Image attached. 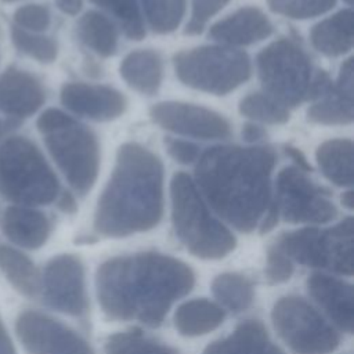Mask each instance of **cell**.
<instances>
[{
  "mask_svg": "<svg viewBox=\"0 0 354 354\" xmlns=\"http://www.w3.org/2000/svg\"><path fill=\"white\" fill-rule=\"evenodd\" d=\"M194 282V272L184 261L153 252L112 257L95 275L97 297L106 315L148 326L160 325Z\"/></svg>",
  "mask_w": 354,
  "mask_h": 354,
  "instance_id": "6da1fadb",
  "label": "cell"
},
{
  "mask_svg": "<svg viewBox=\"0 0 354 354\" xmlns=\"http://www.w3.org/2000/svg\"><path fill=\"white\" fill-rule=\"evenodd\" d=\"M277 152L271 145H214L195 167V184L205 202L242 232L253 231L268 210Z\"/></svg>",
  "mask_w": 354,
  "mask_h": 354,
  "instance_id": "7a4b0ae2",
  "label": "cell"
},
{
  "mask_svg": "<svg viewBox=\"0 0 354 354\" xmlns=\"http://www.w3.org/2000/svg\"><path fill=\"white\" fill-rule=\"evenodd\" d=\"M163 165L138 142L119 147L112 174L95 207L94 228L120 238L159 224L163 216Z\"/></svg>",
  "mask_w": 354,
  "mask_h": 354,
  "instance_id": "3957f363",
  "label": "cell"
},
{
  "mask_svg": "<svg viewBox=\"0 0 354 354\" xmlns=\"http://www.w3.org/2000/svg\"><path fill=\"white\" fill-rule=\"evenodd\" d=\"M171 220L181 243L196 257L221 259L236 246L234 234L212 213L195 181L177 171L170 183Z\"/></svg>",
  "mask_w": 354,
  "mask_h": 354,
  "instance_id": "277c9868",
  "label": "cell"
},
{
  "mask_svg": "<svg viewBox=\"0 0 354 354\" xmlns=\"http://www.w3.org/2000/svg\"><path fill=\"white\" fill-rule=\"evenodd\" d=\"M0 194L19 206L47 205L59 195L58 180L37 147L25 137L0 145Z\"/></svg>",
  "mask_w": 354,
  "mask_h": 354,
  "instance_id": "5b68a950",
  "label": "cell"
},
{
  "mask_svg": "<svg viewBox=\"0 0 354 354\" xmlns=\"http://www.w3.org/2000/svg\"><path fill=\"white\" fill-rule=\"evenodd\" d=\"M178 80L195 90L225 95L245 83L252 73L245 51L230 46H201L173 57Z\"/></svg>",
  "mask_w": 354,
  "mask_h": 354,
  "instance_id": "8992f818",
  "label": "cell"
},
{
  "mask_svg": "<svg viewBox=\"0 0 354 354\" xmlns=\"http://www.w3.org/2000/svg\"><path fill=\"white\" fill-rule=\"evenodd\" d=\"M263 93L283 105L295 108L308 100L314 71L304 50L282 37L264 47L256 58Z\"/></svg>",
  "mask_w": 354,
  "mask_h": 354,
  "instance_id": "52a82bcc",
  "label": "cell"
},
{
  "mask_svg": "<svg viewBox=\"0 0 354 354\" xmlns=\"http://www.w3.org/2000/svg\"><path fill=\"white\" fill-rule=\"evenodd\" d=\"M353 217L329 228L306 227L282 234L275 246L290 260L344 275L353 274Z\"/></svg>",
  "mask_w": 354,
  "mask_h": 354,
  "instance_id": "ba28073f",
  "label": "cell"
},
{
  "mask_svg": "<svg viewBox=\"0 0 354 354\" xmlns=\"http://www.w3.org/2000/svg\"><path fill=\"white\" fill-rule=\"evenodd\" d=\"M41 134L69 185L86 195L97 180L100 166V145L94 131L69 116L62 124Z\"/></svg>",
  "mask_w": 354,
  "mask_h": 354,
  "instance_id": "9c48e42d",
  "label": "cell"
},
{
  "mask_svg": "<svg viewBox=\"0 0 354 354\" xmlns=\"http://www.w3.org/2000/svg\"><path fill=\"white\" fill-rule=\"evenodd\" d=\"M271 318L278 335L296 354H328L339 346L336 329L303 297L279 299Z\"/></svg>",
  "mask_w": 354,
  "mask_h": 354,
  "instance_id": "30bf717a",
  "label": "cell"
},
{
  "mask_svg": "<svg viewBox=\"0 0 354 354\" xmlns=\"http://www.w3.org/2000/svg\"><path fill=\"white\" fill-rule=\"evenodd\" d=\"M306 173L296 166H286L278 173L272 198L278 214L295 224H324L333 220L337 210L329 191L311 181Z\"/></svg>",
  "mask_w": 354,
  "mask_h": 354,
  "instance_id": "8fae6325",
  "label": "cell"
},
{
  "mask_svg": "<svg viewBox=\"0 0 354 354\" xmlns=\"http://www.w3.org/2000/svg\"><path fill=\"white\" fill-rule=\"evenodd\" d=\"M15 333L28 354H94L80 335L36 310H25L17 317Z\"/></svg>",
  "mask_w": 354,
  "mask_h": 354,
  "instance_id": "7c38bea8",
  "label": "cell"
},
{
  "mask_svg": "<svg viewBox=\"0 0 354 354\" xmlns=\"http://www.w3.org/2000/svg\"><path fill=\"white\" fill-rule=\"evenodd\" d=\"M39 295L48 307L57 311L69 315L86 313L88 301L80 259L69 253L50 259L41 272Z\"/></svg>",
  "mask_w": 354,
  "mask_h": 354,
  "instance_id": "4fadbf2b",
  "label": "cell"
},
{
  "mask_svg": "<svg viewBox=\"0 0 354 354\" xmlns=\"http://www.w3.org/2000/svg\"><path fill=\"white\" fill-rule=\"evenodd\" d=\"M149 116L162 129L180 136L202 140H224L231 136V124L223 115L195 104L162 101L151 106Z\"/></svg>",
  "mask_w": 354,
  "mask_h": 354,
  "instance_id": "5bb4252c",
  "label": "cell"
},
{
  "mask_svg": "<svg viewBox=\"0 0 354 354\" xmlns=\"http://www.w3.org/2000/svg\"><path fill=\"white\" fill-rule=\"evenodd\" d=\"M61 102L73 113L97 122L118 119L127 108L126 97L116 88L82 82L64 84Z\"/></svg>",
  "mask_w": 354,
  "mask_h": 354,
  "instance_id": "9a60e30c",
  "label": "cell"
},
{
  "mask_svg": "<svg viewBox=\"0 0 354 354\" xmlns=\"http://www.w3.org/2000/svg\"><path fill=\"white\" fill-rule=\"evenodd\" d=\"M353 58H347L337 80L307 109V119L318 124H350L354 119Z\"/></svg>",
  "mask_w": 354,
  "mask_h": 354,
  "instance_id": "2e32d148",
  "label": "cell"
},
{
  "mask_svg": "<svg viewBox=\"0 0 354 354\" xmlns=\"http://www.w3.org/2000/svg\"><path fill=\"white\" fill-rule=\"evenodd\" d=\"M274 28L268 17L257 7H242L217 21L209 29V36L224 46H249L267 39Z\"/></svg>",
  "mask_w": 354,
  "mask_h": 354,
  "instance_id": "e0dca14e",
  "label": "cell"
},
{
  "mask_svg": "<svg viewBox=\"0 0 354 354\" xmlns=\"http://www.w3.org/2000/svg\"><path fill=\"white\" fill-rule=\"evenodd\" d=\"M307 289L318 306L343 330L351 333L354 324L353 286L326 274H313L307 279Z\"/></svg>",
  "mask_w": 354,
  "mask_h": 354,
  "instance_id": "ac0fdd59",
  "label": "cell"
},
{
  "mask_svg": "<svg viewBox=\"0 0 354 354\" xmlns=\"http://www.w3.org/2000/svg\"><path fill=\"white\" fill-rule=\"evenodd\" d=\"M44 98L41 83L29 72L8 68L0 75V112L12 118L30 116Z\"/></svg>",
  "mask_w": 354,
  "mask_h": 354,
  "instance_id": "d6986e66",
  "label": "cell"
},
{
  "mask_svg": "<svg viewBox=\"0 0 354 354\" xmlns=\"http://www.w3.org/2000/svg\"><path fill=\"white\" fill-rule=\"evenodd\" d=\"M0 228L11 243L22 249L41 248L51 231L50 220L44 213L30 206L19 205L4 210L0 218Z\"/></svg>",
  "mask_w": 354,
  "mask_h": 354,
  "instance_id": "ffe728a7",
  "label": "cell"
},
{
  "mask_svg": "<svg viewBox=\"0 0 354 354\" xmlns=\"http://www.w3.org/2000/svg\"><path fill=\"white\" fill-rule=\"evenodd\" d=\"M119 73L133 90L144 95H153L162 84L163 59L155 50H134L120 62Z\"/></svg>",
  "mask_w": 354,
  "mask_h": 354,
  "instance_id": "44dd1931",
  "label": "cell"
},
{
  "mask_svg": "<svg viewBox=\"0 0 354 354\" xmlns=\"http://www.w3.org/2000/svg\"><path fill=\"white\" fill-rule=\"evenodd\" d=\"M203 354H283L270 340L264 325L248 319L236 326L232 335L209 344Z\"/></svg>",
  "mask_w": 354,
  "mask_h": 354,
  "instance_id": "7402d4cb",
  "label": "cell"
},
{
  "mask_svg": "<svg viewBox=\"0 0 354 354\" xmlns=\"http://www.w3.org/2000/svg\"><path fill=\"white\" fill-rule=\"evenodd\" d=\"M313 47L326 57H339L353 48V11L344 8L315 24L310 32Z\"/></svg>",
  "mask_w": 354,
  "mask_h": 354,
  "instance_id": "603a6c76",
  "label": "cell"
},
{
  "mask_svg": "<svg viewBox=\"0 0 354 354\" xmlns=\"http://www.w3.org/2000/svg\"><path fill=\"white\" fill-rule=\"evenodd\" d=\"M0 270L18 293L26 297L40 293L41 274L33 260L18 248L0 243Z\"/></svg>",
  "mask_w": 354,
  "mask_h": 354,
  "instance_id": "cb8c5ba5",
  "label": "cell"
},
{
  "mask_svg": "<svg viewBox=\"0 0 354 354\" xmlns=\"http://www.w3.org/2000/svg\"><path fill=\"white\" fill-rule=\"evenodd\" d=\"M223 307L207 299H194L178 306L174 326L184 336H201L218 328L224 321Z\"/></svg>",
  "mask_w": 354,
  "mask_h": 354,
  "instance_id": "d4e9b609",
  "label": "cell"
},
{
  "mask_svg": "<svg viewBox=\"0 0 354 354\" xmlns=\"http://www.w3.org/2000/svg\"><path fill=\"white\" fill-rule=\"evenodd\" d=\"M321 173L337 187L353 185V141L350 138H332L324 141L315 152Z\"/></svg>",
  "mask_w": 354,
  "mask_h": 354,
  "instance_id": "484cf974",
  "label": "cell"
},
{
  "mask_svg": "<svg viewBox=\"0 0 354 354\" xmlns=\"http://www.w3.org/2000/svg\"><path fill=\"white\" fill-rule=\"evenodd\" d=\"M79 39L100 57H111L118 48V32L112 21L98 11H87L77 21Z\"/></svg>",
  "mask_w": 354,
  "mask_h": 354,
  "instance_id": "4316f807",
  "label": "cell"
},
{
  "mask_svg": "<svg viewBox=\"0 0 354 354\" xmlns=\"http://www.w3.org/2000/svg\"><path fill=\"white\" fill-rule=\"evenodd\" d=\"M212 292L224 307L235 313L246 310L254 297L252 282L236 272L217 275L212 282Z\"/></svg>",
  "mask_w": 354,
  "mask_h": 354,
  "instance_id": "83f0119b",
  "label": "cell"
},
{
  "mask_svg": "<svg viewBox=\"0 0 354 354\" xmlns=\"http://www.w3.org/2000/svg\"><path fill=\"white\" fill-rule=\"evenodd\" d=\"M147 21L155 33L174 32L187 10V0H141Z\"/></svg>",
  "mask_w": 354,
  "mask_h": 354,
  "instance_id": "f1b7e54d",
  "label": "cell"
},
{
  "mask_svg": "<svg viewBox=\"0 0 354 354\" xmlns=\"http://www.w3.org/2000/svg\"><path fill=\"white\" fill-rule=\"evenodd\" d=\"M241 115L261 123L283 124L289 120V109L266 93H252L239 101Z\"/></svg>",
  "mask_w": 354,
  "mask_h": 354,
  "instance_id": "f546056e",
  "label": "cell"
},
{
  "mask_svg": "<svg viewBox=\"0 0 354 354\" xmlns=\"http://www.w3.org/2000/svg\"><path fill=\"white\" fill-rule=\"evenodd\" d=\"M94 4L111 14L119 24L124 36L130 40H141L145 26L137 0H91Z\"/></svg>",
  "mask_w": 354,
  "mask_h": 354,
  "instance_id": "4dcf8cb0",
  "label": "cell"
},
{
  "mask_svg": "<svg viewBox=\"0 0 354 354\" xmlns=\"http://www.w3.org/2000/svg\"><path fill=\"white\" fill-rule=\"evenodd\" d=\"M105 354H176L170 348L144 337L141 333L122 332L112 335L105 344Z\"/></svg>",
  "mask_w": 354,
  "mask_h": 354,
  "instance_id": "1f68e13d",
  "label": "cell"
},
{
  "mask_svg": "<svg viewBox=\"0 0 354 354\" xmlns=\"http://www.w3.org/2000/svg\"><path fill=\"white\" fill-rule=\"evenodd\" d=\"M11 39L14 46L21 53L40 62H53L57 58L58 47L51 37L36 35L18 26H12Z\"/></svg>",
  "mask_w": 354,
  "mask_h": 354,
  "instance_id": "d6a6232c",
  "label": "cell"
},
{
  "mask_svg": "<svg viewBox=\"0 0 354 354\" xmlns=\"http://www.w3.org/2000/svg\"><path fill=\"white\" fill-rule=\"evenodd\" d=\"M337 0H267L268 8L292 19H308L319 17L336 4Z\"/></svg>",
  "mask_w": 354,
  "mask_h": 354,
  "instance_id": "836d02e7",
  "label": "cell"
},
{
  "mask_svg": "<svg viewBox=\"0 0 354 354\" xmlns=\"http://www.w3.org/2000/svg\"><path fill=\"white\" fill-rule=\"evenodd\" d=\"M14 21L18 28L29 32H41L50 25V11L40 4H26L14 12Z\"/></svg>",
  "mask_w": 354,
  "mask_h": 354,
  "instance_id": "e575fe53",
  "label": "cell"
},
{
  "mask_svg": "<svg viewBox=\"0 0 354 354\" xmlns=\"http://www.w3.org/2000/svg\"><path fill=\"white\" fill-rule=\"evenodd\" d=\"M230 0H192L191 19L185 26V35H198L206 22L216 15Z\"/></svg>",
  "mask_w": 354,
  "mask_h": 354,
  "instance_id": "d590c367",
  "label": "cell"
},
{
  "mask_svg": "<svg viewBox=\"0 0 354 354\" xmlns=\"http://www.w3.org/2000/svg\"><path fill=\"white\" fill-rule=\"evenodd\" d=\"M264 272H266V278L270 283L285 282L293 274L292 260L274 245L268 249L267 264H266Z\"/></svg>",
  "mask_w": 354,
  "mask_h": 354,
  "instance_id": "8d00e7d4",
  "label": "cell"
},
{
  "mask_svg": "<svg viewBox=\"0 0 354 354\" xmlns=\"http://www.w3.org/2000/svg\"><path fill=\"white\" fill-rule=\"evenodd\" d=\"M165 145H166L169 155L174 160H177L178 163H183V165H188V163L198 160V158L201 155L199 148L189 141L167 137L165 140Z\"/></svg>",
  "mask_w": 354,
  "mask_h": 354,
  "instance_id": "74e56055",
  "label": "cell"
},
{
  "mask_svg": "<svg viewBox=\"0 0 354 354\" xmlns=\"http://www.w3.org/2000/svg\"><path fill=\"white\" fill-rule=\"evenodd\" d=\"M267 136L266 130L254 123H246L243 124L242 129V137L245 141L248 142H254V141H260L261 138H264Z\"/></svg>",
  "mask_w": 354,
  "mask_h": 354,
  "instance_id": "f35d334b",
  "label": "cell"
},
{
  "mask_svg": "<svg viewBox=\"0 0 354 354\" xmlns=\"http://www.w3.org/2000/svg\"><path fill=\"white\" fill-rule=\"evenodd\" d=\"M0 354H17L14 342L0 317Z\"/></svg>",
  "mask_w": 354,
  "mask_h": 354,
  "instance_id": "ab89813d",
  "label": "cell"
},
{
  "mask_svg": "<svg viewBox=\"0 0 354 354\" xmlns=\"http://www.w3.org/2000/svg\"><path fill=\"white\" fill-rule=\"evenodd\" d=\"M285 153H286L290 159H293V162L296 163V167H299V169H301V170H304V171H311V166H310V163L307 162V159H306V156L303 155L301 151H299L297 148H295V147H292V145H286V147H285Z\"/></svg>",
  "mask_w": 354,
  "mask_h": 354,
  "instance_id": "60d3db41",
  "label": "cell"
},
{
  "mask_svg": "<svg viewBox=\"0 0 354 354\" xmlns=\"http://www.w3.org/2000/svg\"><path fill=\"white\" fill-rule=\"evenodd\" d=\"M57 198H58V207L64 213H69L71 214V213H75L77 210V203H76L75 198L72 196V194L62 192Z\"/></svg>",
  "mask_w": 354,
  "mask_h": 354,
  "instance_id": "b9f144b4",
  "label": "cell"
},
{
  "mask_svg": "<svg viewBox=\"0 0 354 354\" xmlns=\"http://www.w3.org/2000/svg\"><path fill=\"white\" fill-rule=\"evenodd\" d=\"M55 6L68 15H76L83 6V0H55Z\"/></svg>",
  "mask_w": 354,
  "mask_h": 354,
  "instance_id": "7bdbcfd3",
  "label": "cell"
},
{
  "mask_svg": "<svg viewBox=\"0 0 354 354\" xmlns=\"http://www.w3.org/2000/svg\"><path fill=\"white\" fill-rule=\"evenodd\" d=\"M342 203H343L347 209H353V206H354V195H353V191H351V189L346 191V192L342 195Z\"/></svg>",
  "mask_w": 354,
  "mask_h": 354,
  "instance_id": "ee69618b",
  "label": "cell"
},
{
  "mask_svg": "<svg viewBox=\"0 0 354 354\" xmlns=\"http://www.w3.org/2000/svg\"><path fill=\"white\" fill-rule=\"evenodd\" d=\"M3 131H4V126H3V123L0 122V137H1V134H3Z\"/></svg>",
  "mask_w": 354,
  "mask_h": 354,
  "instance_id": "f6af8a7d",
  "label": "cell"
},
{
  "mask_svg": "<svg viewBox=\"0 0 354 354\" xmlns=\"http://www.w3.org/2000/svg\"><path fill=\"white\" fill-rule=\"evenodd\" d=\"M346 1H347V3H348V4H351V0H346Z\"/></svg>",
  "mask_w": 354,
  "mask_h": 354,
  "instance_id": "bcb514c9",
  "label": "cell"
},
{
  "mask_svg": "<svg viewBox=\"0 0 354 354\" xmlns=\"http://www.w3.org/2000/svg\"><path fill=\"white\" fill-rule=\"evenodd\" d=\"M4 1H14V0H4Z\"/></svg>",
  "mask_w": 354,
  "mask_h": 354,
  "instance_id": "7dc6e473",
  "label": "cell"
}]
</instances>
